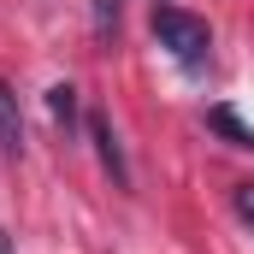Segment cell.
<instances>
[{"instance_id": "7", "label": "cell", "mask_w": 254, "mask_h": 254, "mask_svg": "<svg viewBox=\"0 0 254 254\" xmlns=\"http://www.w3.org/2000/svg\"><path fill=\"white\" fill-rule=\"evenodd\" d=\"M231 207H237L243 225H254V184H237V190H231Z\"/></svg>"}, {"instance_id": "6", "label": "cell", "mask_w": 254, "mask_h": 254, "mask_svg": "<svg viewBox=\"0 0 254 254\" xmlns=\"http://www.w3.org/2000/svg\"><path fill=\"white\" fill-rule=\"evenodd\" d=\"M119 30V0H95V42H113Z\"/></svg>"}, {"instance_id": "8", "label": "cell", "mask_w": 254, "mask_h": 254, "mask_svg": "<svg viewBox=\"0 0 254 254\" xmlns=\"http://www.w3.org/2000/svg\"><path fill=\"white\" fill-rule=\"evenodd\" d=\"M0 254H12V237H6V231H0Z\"/></svg>"}, {"instance_id": "1", "label": "cell", "mask_w": 254, "mask_h": 254, "mask_svg": "<svg viewBox=\"0 0 254 254\" xmlns=\"http://www.w3.org/2000/svg\"><path fill=\"white\" fill-rule=\"evenodd\" d=\"M154 36H160V48H166L178 65H201L207 54H213L207 18H195V12H184V6H154Z\"/></svg>"}, {"instance_id": "5", "label": "cell", "mask_w": 254, "mask_h": 254, "mask_svg": "<svg viewBox=\"0 0 254 254\" xmlns=\"http://www.w3.org/2000/svg\"><path fill=\"white\" fill-rule=\"evenodd\" d=\"M48 113H54L65 130L77 125V89H71V83H54V89H48Z\"/></svg>"}, {"instance_id": "4", "label": "cell", "mask_w": 254, "mask_h": 254, "mask_svg": "<svg viewBox=\"0 0 254 254\" xmlns=\"http://www.w3.org/2000/svg\"><path fill=\"white\" fill-rule=\"evenodd\" d=\"M207 125L219 130V136H225L231 148H254V125H243V119H237L231 107H213V113H207Z\"/></svg>"}, {"instance_id": "3", "label": "cell", "mask_w": 254, "mask_h": 254, "mask_svg": "<svg viewBox=\"0 0 254 254\" xmlns=\"http://www.w3.org/2000/svg\"><path fill=\"white\" fill-rule=\"evenodd\" d=\"M0 154H24V119H18V95L0 83Z\"/></svg>"}, {"instance_id": "2", "label": "cell", "mask_w": 254, "mask_h": 254, "mask_svg": "<svg viewBox=\"0 0 254 254\" xmlns=\"http://www.w3.org/2000/svg\"><path fill=\"white\" fill-rule=\"evenodd\" d=\"M89 136H95V148H101V166H107V172H113V184L125 190V184H130V166H125V148H119L113 125H107V119H89Z\"/></svg>"}]
</instances>
